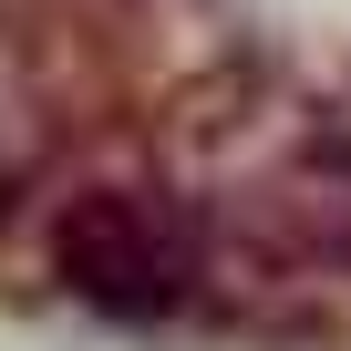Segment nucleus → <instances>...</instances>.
Returning a JSON list of instances; mask_svg holds the SVG:
<instances>
[{"instance_id":"nucleus-1","label":"nucleus","mask_w":351,"mask_h":351,"mask_svg":"<svg viewBox=\"0 0 351 351\" xmlns=\"http://www.w3.org/2000/svg\"><path fill=\"white\" fill-rule=\"evenodd\" d=\"M52 279L104 320H155L197 289V217L165 186H83L52 217Z\"/></svg>"},{"instance_id":"nucleus-2","label":"nucleus","mask_w":351,"mask_h":351,"mask_svg":"<svg viewBox=\"0 0 351 351\" xmlns=\"http://www.w3.org/2000/svg\"><path fill=\"white\" fill-rule=\"evenodd\" d=\"M320 176H330V228H341V248H351V114L330 124V145H320Z\"/></svg>"}]
</instances>
